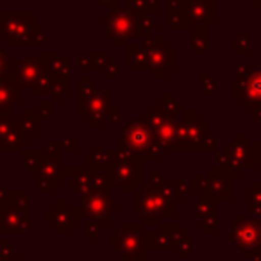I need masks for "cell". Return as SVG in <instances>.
Listing matches in <instances>:
<instances>
[{
  "instance_id": "10",
  "label": "cell",
  "mask_w": 261,
  "mask_h": 261,
  "mask_svg": "<svg viewBox=\"0 0 261 261\" xmlns=\"http://www.w3.org/2000/svg\"><path fill=\"white\" fill-rule=\"evenodd\" d=\"M27 140H29L27 130L22 127V123L16 122L8 135L0 140V150H18L20 145H22V143H25Z\"/></svg>"
},
{
  "instance_id": "8",
  "label": "cell",
  "mask_w": 261,
  "mask_h": 261,
  "mask_svg": "<svg viewBox=\"0 0 261 261\" xmlns=\"http://www.w3.org/2000/svg\"><path fill=\"white\" fill-rule=\"evenodd\" d=\"M109 104V90L98 91V93H93V97L90 98L88 102V113H86V118H88V125L90 127H97L100 125V116L106 115V108Z\"/></svg>"
},
{
  "instance_id": "6",
  "label": "cell",
  "mask_w": 261,
  "mask_h": 261,
  "mask_svg": "<svg viewBox=\"0 0 261 261\" xmlns=\"http://www.w3.org/2000/svg\"><path fill=\"white\" fill-rule=\"evenodd\" d=\"M47 61L41 58H27L23 56L22 61L16 65V77L22 84H33L41 75Z\"/></svg>"
},
{
  "instance_id": "9",
  "label": "cell",
  "mask_w": 261,
  "mask_h": 261,
  "mask_svg": "<svg viewBox=\"0 0 261 261\" xmlns=\"http://www.w3.org/2000/svg\"><path fill=\"white\" fill-rule=\"evenodd\" d=\"M20 100V84L16 81H0V113L9 109Z\"/></svg>"
},
{
  "instance_id": "14",
  "label": "cell",
  "mask_w": 261,
  "mask_h": 261,
  "mask_svg": "<svg viewBox=\"0 0 261 261\" xmlns=\"http://www.w3.org/2000/svg\"><path fill=\"white\" fill-rule=\"evenodd\" d=\"M97 4H108V6H116V0H95Z\"/></svg>"
},
{
  "instance_id": "3",
  "label": "cell",
  "mask_w": 261,
  "mask_h": 261,
  "mask_svg": "<svg viewBox=\"0 0 261 261\" xmlns=\"http://www.w3.org/2000/svg\"><path fill=\"white\" fill-rule=\"evenodd\" d=\"M145 122L149 123L150 130H152V138L158 149L165 150L170 149L172 145H175L177 127H175L174 120L170 118L168 113H165L160 108H156V111H147Z\"/></svg>"
},
{
  "instance_id": "2",
  "label": "cell",
  "mask_w": 261,
  "mask_h": 261,
  "mask_svg": "<svg viewBox=\"0 0 261 261\" xmlns=\"http://www.w3.org/2000/svg\"><path fill=\"white\" fill-rule=\"evenodd\" d=\"M36 16H0V36L8 45L34 43Z\"/></svg>"
},
{
  "instance_id": "11",
  "label": "cell",
  "mask_w": 261,
  "mask_h": 261,
  "mask_svg": "<svg viewBox=\"0 0 261 261\" xmlns=\"http://www.w3.org/2000/svg\"><path fill=\"white\" fill-rule=\"evenodd\" d=\"M211 9H210V2L207 0H192V2H186V18L190 22H202V20L211 18Z\"/></svg>"
},
{
  "instance_id": "5",
  "label": "cell",
  "mask_w": 261,
  "mask_h": 261,
  "mask_svg": "<svg viewBox=\"0 0 261 261\" xmlns=\"http://www.w3.org/2000/svg\"><path fill=\"white\" fill-rule=\"evenodd\" d=\"M115 175L120 182V190H130L142 179V160H122L115 165Z\"/></svg>"
},
{
  "instance_id": "13",
  "label": "cell",
  "mask_w": 261,
  "mask_h": 261,
  "mask_svg": "<svg viewBox=\"0 0 261 261\" xmlns=\"http://www.w3.org/2000/svg\"><path fill=\"white\" fill-rule=\"evenodd\" d=\"M13 79V56L0 48V81Z\"/></svg>"
},
{
  "instance_id": "12",
  "label": "cell",
  "mask_w": 261,
  "mask_h": 261,
  "mask_svg": "<svg viewBox=\"0 0 261 261\" xmlns=\"http://www.w3.org/2000/svg\"><path fill=\"white\" fill-rule=\"evenodd\" d=\"M149 63V54L142 47H130L129 48V66L135 70H142Z\"/></svg>"
},
{
  "instance_id": "1",
  "label": "cell",
  "mask_w": 261,
  "mask_h": 261,
  "mask_svg": "<svg viewBox=\"0 0 261 261\" xmlns=\"http://www.w3.org/2000/svg\"><path fill=\"white\" fill-rule=\"evenodd\" d=\"M120 152L127 160L160 158V149L152 138V130L145 120H130L120 135Z\"/></svg>"
},
{
  "instance_id": "4",
  "label": "cell",
  "mask_w": 261,
  "mask_h": 261,
  "mask_svg": "<svg viewBox=\"0 0 261 261\" xmlns=\"http://www.w3.org/2000/svg\"><path fill=\"white\" fill-rule=\"evenodd\" d=\"M106 20V29H104V36L111 40V43L120 45V43H127L129 38H133L138 33V22H136L133 11H115L109 13L104 16Z\"/></svg>"
},
{
  "instance_id": "7",
  "label": "cell",
  "mask_w": 261,
  "mask_h": 261,
  "mask_svg": "<svg viewBox=\"0 0 261 261\" xmlns=\"http://www.w3.org/2000/svg\"><path fill=\"white\" fill-rule=\"evenodd\" d=\"M165 41L167 40H158V43H152V47H150V50H147V54H149V65H150V70H152L154 75L158 77H165L167 75V68H168V63H170V59L174 61V58H170L168 56V50L163 52V47H165Z\"/></svg>"
}]
</instances>
